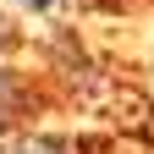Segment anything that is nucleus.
<instances>
[{"label":"nucleus","instance_id":"f03ea898","mask_svg":"<svg viewBox=\"0 0 154 154\" xmlns=\"http://www.w3.org/2000/svg\"><path fill=\"white\" fill-rule=\"evenodd\" d=\"M0 154H83V143L55 138V132H11L0 138Z\"/></svg>","mask_w":154,"mask_h":154},{"label":"nucleus","instance_id":"20e7f679","mask_svg":"<svg viewBox=\"0 0 154 154\" xmlns=\"http://www.w3.org/2000/svg\"><path fill=\"white\" fill-rule=\"evenodd\" d=\"M11 6H22V11H55V6H66V0H11Z\"/></svg>","mask_w":154,"mask_h":154},{"label":"nucleus","instance_id":"f257e3e1","mask_svg":"<svg viewBox=\"0 0 154 154\" xmlns=\"http://www.w3.org/2000/svg\"><path fill=\"white\" fill-rule=\"evenodd\" d=\"M28 110H33V83L17 66L0 61V138H11V132L28 121Z\"/></svg>","mask_w":154,"mask_h":154},{"label":"nucleus","instance_id":"7ed1b4c3","mask_svg":"<svg viewBox=\"0 0 154 154\" xmlns=\"http://www.w3.org/2000/svg\"><path fill=\"white\" fill-rule=\"evenodd\" d=\"M17 50V28L6 22V11H0V61H6V55Z\"/></svg>","mask_w":154,"mask_h":154}]
</instances>
